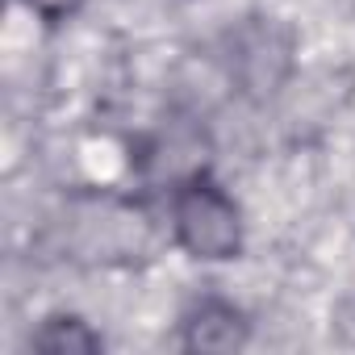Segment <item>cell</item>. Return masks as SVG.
I'll list each match as a JSON object with an SVG mask.
<instances>
[{
  "label": "cell",
  "mask_w": 355,
  "mask_h": 355,
  "mask_svg": "<svg viewBox=\"0 0 355 355\" xmlns=\"http://www.w3.org/2000/svg\"><path fill=\"white\" fill-rule=\"evenodd\" d=\"M21 5L42 21V26H63V21H71L88 0H21Z\"/></svg>",
  "instance_id": "8992f818"
},
{
  "label": "cell",
  "mask_w": 355,
  "mask_h": 355,
  "mask_svg": "<svg viewBox=\"0 0 355 355\" xmlns=\"http://www.w3.org/2000/svg\"><path fill=\"white\" fill-rule=\"evenodd\" d=\"M218 63H222L226 84L243 101L263 105L293 80L297 34H293V26L263 17V13L243 17L218 38Z\"/></svg>",
  "instance_id": "6da1fadb"
},
{
  "label": "cell",
  "mask_w": 355,
  "mask_h": 355,
  "mask_svg": "<svg viewBox=\"0 0 355 355\" xmlns=\"http://www.w3.org/2000/svg\"><path fill=\"white\" fill-rule=\"evenodd\" d=\"M167 226L175 247L201 263H230L243 255V243H247L243 209L214 180V171L180 184L167 197Z\"/></svg>",
  "instance_id": "7a4b0ae2"
},
{
  "label": "cell",
  "mask_w": 355,
  "mask_h": 355,
  "mask_svg": "<svg viewBox=\"0 0 355 355\" xmlns=\"http://www.w3.org/2000/svg\"><path fill=\"white\" fill-rule=\"evenodd\" d=\"M30 347L55 351V355H92V351H105V338L80 313H46L38 330L30 334Z\"/></svg>",
  "instance_id": "5b68a950"
},
{
  "label": "cell",
  "mask_w": 355,
  "mask_h": 355,
  "mask_svg": "<svg viewBox=\"0 0 355 355\" xmlns=\"http://www.w3.org/2000/svg\"><path fill=\"white\" fill-rule=\"evenodd\" d=\"M184 351H243L251 343V318L226 297H197L180 318Z\"/></svg>",
  "instance_id": "277c9868"
},
{
  "label": "cell",
  "mask_w": 355,
  "mask_h": 355,
  "mask_svg": "<svg viewBox=\"0 0 355 355\" xmlns=\"http://www.w3.org/2000/svg\"><path fill=\"white\" fill-rule=\"evenodd\" d=\"M214 163V134L197 113H167L130 142V167L142 189L171 197L180 184L205 175Z\"/></svg>",
  "instance_id": "3957f363"
}]
</instances>
